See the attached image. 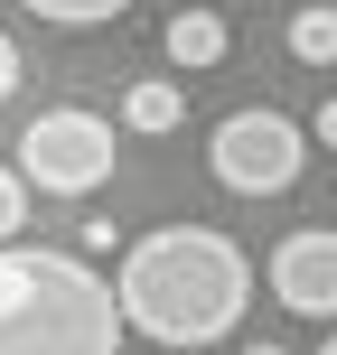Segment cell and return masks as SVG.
Here are the masks:
<instances>
[{"label":"cell","instance_id":"7c38bea8","mask_svg":"<svg viewBox=\"0 0 337 355\" xmlns=\"http://www.w3.org/2000/svg\"><path fill=\"white\" fill-rule=\"evenodd\" d=\"M10 85H19V47L0 37V103H10Z\"/></svg>","mask_w":337,"mask_h":355},{"label":"cell","instance_id":"3957f363","mask_svg":"<svg viewBox=\"0 0 337 355\" xmlns=\"http://www.w3.org/2000/svg\"><path fill=\"white\" fill-rule=\"evenodd\" d=\"M206 168H215V187H234V196H281V187H300V168H309V131L290 122V112L244 103V112H225V122L206 131Z\"/></svg>","mask_w":337,"mask_h":355},{"label":"cell","instance_id":"8992f818","mask_svg":"<svg viewBox=\"0 0 337 355\" xmlns=\"http://www.w3.org/2000/svg\"><path fill=\"white\" fill-rule=\"evenodd\" d=\"M160 47H169V66H225V47H234V37H225V10H178L169 19V28H160Z\"/></svg>","mask_w":337,"mask_h":355},{"label":"cell","instance_id":"7a4b0ae2","mask_svg":"<svg viewBox=\"0 0 337 355\" xmlns=\"http://www.w3.org/2000/svg\"><path fill=\"white\" fill-rule=\"evenodd\" d=\"M0 355H122V300L85 252H0Z\"/></svg>","mask_w":337,"mask_h":355},{"label":"cell","instance_id":"6da1fadb","mask_svg":"<svg viewBox=\"0 0 337 355\" xmlns=\"http://www.w3.org/2000/svg\"><path fill=\"white\" fill-rule=\"evenodd\" d=\"M113 300H122V327L150 346H215L253 300V262L215 225H150L122 243Z\"/></svg>","mask_w":337,"mask_h":355},{"label":"cell","instance_id":"277c9868","mask_svg":"<svg viewBox=\"0 0 337 355\" xmlns=\"http://www.w3.org/2000/svg\"><path fill=\"white\" fill-rule=\"evenodd\" d=\"M19 178H28L38 196H94L113 178V122L85 112V103L38 112V122L19 131Z\"/></svg>","mask_w":337,"mask_h":355},{"label":"cell","instance_id":"5bb4252c","mask_svg":"<svg viewBox=\"0 0 337 355\" xmlns=\"http://www.w3.org/2000/svg\"><path fill=\"white\" fill-rule=\"evenodd\" d=\"M319 355H337V327H328V346H319Z\"/></svg>","mask_w":337,"mask_h":355},{"label":"cell","instance_id":"5b68a950","mask_svg":"<svg viewBox=\"0 0 337 355\" xmlns=\"http://www.w3.org/2000/svg\"><path fill=\"white\" fill-rule=\"evenodd\" d=\"M272 300L290 318H337V225H300L272 243Z\"/></svg>","mask_w":337,"mask_h":355},{"label":"cell","instance_id":"52a82bcc","mask_svg":"<svg viewBox=\"0 0 337 355\" xmlns=\"http://www.w3.org/2000/svg\"><path fill=\"white\" fill-rule=\"evenodd\" d=\"M178 122H188V85H160V75H150V85L122 94V131H141V141H160Z\"/></svg>","mask_w":337,"mask_h":355},{"label":"cell","instance_id":"9c48e42d","mask_svg":"<svg viewBox=\"0 0 337 355\" xmlns=\"http://www.w3.org/2000/svg\"><path fill=\"white\" fill-rule=\"evenodd\" d=\"M19 10H38V19H56V28H104V19H122L131 0H19Z\"/></svg>","mask_w":337,"mask_h":355},{"label":"cell","instance_id":"4fadbf2b","mask_svg":"<svg viewBox=\"0 0 337 355\" xmlns=\"http://www.w3.org/2000/svg\"><path fill=\"white\" fill-rule=\"evenodd\" d=\"M244 355H281V346H244Z\"/></svg>","mask_w":337,"mask_h":355},{"label":"cell","instance_id":"ba28073f","mask_svg":"<svg viewBox=\"0 0 337 355\" xmlns=\"http://www.w3.org/2000/svg\"><path fill=\"white\" fill-rule=\"evenodd\" d=\"M290 56L300 66H337V10H290Z\"/></svg>","mask_w":337,"mask_h":355},{"label":"cell","instance_id":"8fae6325","mask_svg":"<svg viewBox=\"0 0 337 355\" xmlns=\"http://www.w3.org/2000/svg\"><path fill=\"white\" fill-rule=\"evenodd\" d=\"M309 141H328V150H337V94L319 103V122H309Z\"/></svg>","mask_w":337,"mask_h":355},{"label":"cell","instance_id":"30bf717a","mask_svg":"<svg viewBox=\"0 0 337 355\" xmlns=\"http://www.w3.org/2000/svg\"><path fill=\"white\" fill-rule=\"evenodd\" d=\"M19 225H28V178H19V159H0V252H10Z\"/></svg>","mask_w":337,"mask_h":355}]
</instances>
